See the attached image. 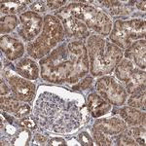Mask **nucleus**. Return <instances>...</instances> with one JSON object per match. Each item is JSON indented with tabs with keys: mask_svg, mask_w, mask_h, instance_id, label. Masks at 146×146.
<instances>
[{
	"mask_svg": "<svg viewBox=\"0 0 146 146\" xmlns=\"http://www.w3.org/2000/svg\"><path fill=\"white\" fill-rule=\"evenodd\" d=\"M42 78L52 83H76L89 72L87 48L82 42L62 44L40 60Z\"/></svg>",
	"mask_w": 146,
	"mask_h": 146,
	"instance_id": "1",
	"label": "nucleus"
},
{
	"mask_svg": "<svg viewBox=\"0 0 146 146\" xmlns=\"http://www.w3.org/2000/svg\"><path fill=\"white\" fill-rule=\"evenodd\" d=\"M34 117L41 129L58 133L77 131L82 122V112L74 100L48 91L36 100Z\"/></svg>",
	"mask_w": 146,
	"mask_h": 146,
	"instance_id": "2",
	"label": "nucleus"
},
{
	"mask_svg": "<svg viewBox=\"0 0 146 146\" xmlns=\"http://www.w3.org/2000/svg\"><path fill=\"white\" fill-rule=\"evenodd\" d=\"M87 45L90 71L94 76L110 73L118 65L123 56V53L119 47L98 35L89 37Z\"/></svg>",
	"mask_w": 146,
	"mask_h": 146,
	"instance_id": "3",
	"label": "nucleus"
},
{
	"mask_svg": "<svg viewBox=\"0 0 146 146\" xmlns=\"http://www.w3.org/2000/svg\"><path fill=\"white\" fill-rule=\"evenodd\" d=\"M42 34L27 47L29 56L33 58H43L54 48L63 37V28L60 21L53 16H46L44 19Z\"/></svg>",
	"mask_w": 146,
	"mask_h": 146,
	"instance_id": "4",
	"label": "nucleus"
},
{
	"mask_svg": "<svg viewBox=\"0 0 146 146\" xmlns=\"http://www.w3.org/2000/svg\"><path fill=\"white\" fill-rule=\"evenodd\" d=\"M65 10L73 17L78 19L89 28H92L98 34L108 35L112 28L110 19L103 12L80 1L79 3H70Z\"/></svg>",
	"mask_w": 146,
	"mask_h": 146,
	"instance_id": "5",
	"label": "nucleus"
},
{
	"mask_svg": "<svg viewBox=\"0 0 146 146\" xmlns=\"http://www.w3.org/2000/svg\"><path fill=\"white\" fill-rule=\"evenodd\" d=\"M145 36V21H117L114 23L110 39L120 48L127 49L137 39Z\"/></svg>",
	"mask_w": 146,
	"mask_h": 146,
	"instance_id": "6",
	"label": "nucleus"
},
{
	"mask_svg": "<svg viewBox=\"0 0 146 146\" xmlns=\"http://www.w3.org/2000/svg\"><path fill=\"white\" fill-rule=\"evenodd\" d=\"M96 89L100 96L106 100L110 104L122 105L127 100V92L112 77L104 76L98 79L96 84Z\"/></svg>",
	"mask_w": 146,
	"mask_h": 146,
	"instance_id": "7",
	"label": "nucleus"
},
{
	"mask_svg": "<svg viewBox=\"0 0 146 146\" xmlns=\"http://www.w3.org/2000/svg\"><path fill=\"white\" fill-rule=\"evenodd\" d=\"M5 77L11 87V91L18 100L29 102L33 100L35 95V85L33 82L22 78L20 75L15 74L13 69L5 70Z\"/></svg>",
	"mask_w": 146,
	"mask_h": 146,
	"instance_id": "8",
	"label": "nucleus"
},
{
	"mask_svg": "<svg viewBox=\"0 0 146 146\" xmlns=\"http://www.w3.org/2000/svg\"><path fill=\"white\" fill-rule=\"evenodd\" d=\"M20 21L21 27L19 29V33L27 41H31L34 37L39 34L44 22L41 16L32 11L22 14Z\"/></svg>",
	"mask_w": 146,
	"mask_h": 146,
	"instance_id": "9",
	"label": "nucleus"
},
{
	"mask_svg": "<svg viewBox=\"0 0 146 146\" xmlns=\"http://www.w3.org/2000/svg\"><path fill=\"white\" fill-rule=\"evenodd\" d=\"M58 19L64 27V31L68 36L77 37V38H85L89 35V29L87 25L78 19L70 15L64 8L60 11L56 12Z\"/></svg>",
	"mask_w": 146,
	"mask_h": 146,
	"instance_id": "10",
	"label": "nucleus"
},
{
	"mask_svg": "<svg viewBox=\"0 0 146 146\" xmlns=\"http://www.w3.org/2000/svg\"><path fill=\"white\" fill-rule=\"evenodd\" d=\"M95 131H100L105 135H116L126 129V124L122 119L110 118L98 120L94 125Z\"/></svg>",
	"mask_w": 146,
	"mask_h": 146,
	"instance_id": "11",
	"label": "nucleus"
},
{
	"mask_svg": "<svg viewBox=\"0 0 146 146\" xmlns=\"http://www.w3.org/2000/svg\"><path fill=\"white\" fill-rule=\"evenodd\" d=\"M1 51L8 60H15L23 55L25 47L18 39L4 35L1 37Z\"/></svg>",
	"mask_w": 146,
	"mask_h": 146,
	"instance_id": "12",
	"label": "nucleus"
},
{
	"mask_svg": "<svg viewBox=\"0 0 146 146\" xmlns=\"http://www.w3.org/2000/svg\"><path fill=\"white\" fill-rule=\"evenodd\" d=\"M88 109L95 118L103 116L111 109V104L102 96L93 93L88 96Z\"/></svg>",
	"mask_w": 146,
	"mask_h": 146,
	"instance_id": "13",
	"label": "nucleus"
},
{
	"mask_svg": "<svg viewBox=\"0 0 146 146\" xmlns=\"http://www.w3.org/2000/svg\"><path fill=\"white\" fill-rule=\"evenodd\" d=\"M145 40L135 41L126 51V58L133 60L139 67L145 69Z\"/></svg>",
	"mask_w": 146,
	"mask_h": 146,
	"instance_id": "14",
	"label": "nucleus"
},
{
	"mask_svg": "<svg viewBox=\"0 0 146 146\" xmlns=\"http://www.w3.org/2000/svg\"><path fill=\"white\" fill-rule=\"evenodd\" d=\"M16 70L20 76L28 80H35L38 78L39 70L36 63L30 58H23L16 65Z\"/></svg>",
	"mask_w": 146,
	"mask_h": 146,
	"instance_id": "15",
	"label": "nucleus"
},
{
	"mask_svg": "<svg viewBox=\"0 0 146 146\" xmlns=\"http://www.w3.org/2000/svg\"><path fill=\"white\" fill-rule=\"evenodd\" d=\"M120 116L125 120L128 124L133 126L145 124V113L139 112L135 108L133 107H125L119 111Z\"/></svg>",
	"mask_w": 146,
	"mask_h": 146,
	"instance_id": "16",
	"label": "nucleus"
},
{
	"mask_svg": "<svg viewBox=\"0 0 146 146\" xmlns=\"http://www.w3.org/2000/svg\"><path fill=\"white\" fill-rule=\"evenodd\" d=\"M127 83V91L129 94H133L135 92L145 89V73L141 70L135 69L133 74L129 79Z\"/></svg>",
	"mask_w": 146,
	"mask_h": 146,
	"instance_id": "17",
	"label": "nucleus"
},
{
	"mask_svg": "<svg viewBox=\"0 0 146 146\" xmlns=\"http://www.w3.org/2000/svg\"><path fill=\"white\" fill-rule=\"evenodd\" d=\"M135 68L133 64L128 60H124L122 62H119L116 67V76L121 81L127 82L133 74Z\"/></svg>",
	"mask_w": 146,
	"mask_h": 146,
	"instance_id": "18",
	"label": "nucleus"
},
{
	"mask_svg": "<svg viewBox=\"0 0 146 146\" xmlns=\"http://www.w3.org/2000/svg\"><path fill=\"white\" fill-rule=\"evenodd\" d=\"M31 138V133L27 128H23L16 131V133L12 136V139L9 141L11 145H27Z\"/></svg>",
	"mask_w": 146,
	"mask_h": 146,
	"instance_id": "19",
	"label": "nucleus"
},
{
	"mask_svg": "<svg viewBox=\"0 0 146 146\" xmlns=\"http://www.w3.org/2000/svg\"><path fill=\"white\" fill-rule=\"evenodd\" d=\"M27 6L25 1H1V12L4 14H16Z\"/></svg>",
	"mask_w": 146,
	"mask_h": 146,
	"instance_id": "20",
	"label": "nucleus"
},
{
	"mask_svg": "<svg viewBox=\"0 0 146 146\" xmlns=\"http://www.w3.org/2000/svg\"><path fill=\"white\" fill-rule=\"evenodd\" d=\"M128 104L131 107L145 109V89L131 94V96L128 100Z\"/></svg>",
	"mask_w": 146,
	"mask_h": 146,
	"instance_id": "21",
	"label": "nucleus"
},
{
	"mask_svg": "<svg viewBox=\"0 0 146 146\" xmlns=\"http://www.w3.org/2000/svg\"><path fill=\"white\" fill-rule=\"evenodd\" d=\"M20 106V102L16 98H7L5 96H1V108L4 111L16 113Z\"/></svg>",
	"mask_w": 146,
	"mask_h": 146,
	"instance_id": "22",
	"label": "nucleus"
},
{
	"mask_svg": "<svg viewBox=\"0 0 146 146\" xmlns=\"http://www.w3.org/2000/svg\"><path fill=\"white\" fill-rule=\"evenodd\" d=\"M103 6L109 9L110 13L113 15H122V14H128L129 10L126 8L122 2L120 1H101Z\"/></svg>",
	"mask_w": 146,
	"mask_h": 146,
	"instance_id": "23",
	"label": "nucleus"
},
{
	"mask_svg": "<svg viewBox=\"0 0 146 146\" xmlns=\"http://www.w3.org/2000/svg\"><path fill=\"white\" fill-rule=\"evenodd\" d=\"M18 25V19L16 16L8 15L1 18V33H9Z\"/></svg>",
	"mask_w": 146,
	"mask_h": 146,
	"instance_id": "24",
	"label": "nucleus"
},
{
	"mask_svg": "<svg viewBox=\"0 0 146 146\" xmlns=\"http://www.w3.org/2000/svg\"><path fill=\"white\" fill-rule=\"evenodd\" d=\"M18 125L22 128L35 129L37 128V121H35L34 117H27V118H23L20 122H18Z\"/></svg>",
	"mask_w": 146,
	"mask_h": 146,
	"instance_id": "25",
	"label": "nucleus"
},
{
	"mask_svg": "<svg viewBox=\"0 0 146 146\" xmlns=\"http://www.w3.org/2000/svg\"><path fill=\"white\" fill-rule=\"evenodd\" d=\"M117 144L118 145H135V140L131 138V136L124 133V135H120L117 139Z\"/></svg>",
	"mask_w": 146,
	"mask_h": 146,
	"instance_id": "26",
	"label": "nucleus"
},
{
	"mask_svg": "<svg viewBox=\"0 0 146 146\" xmlns=\"http://www.w3.org/2000/svg\"><path fill=\"white\" fill-rule=\"evenodd\" d=\"M78 137H79V142H80V144H81V145L92 146L94 144L90 135H89L88 133H86V131H82V133L78 135Z\"/></svg>",
	"mask_w": 146,
	"mask_h": 146,
	"instance_id": "27",
	"label": "nucleus"
},
{
	"mask_svg": "<svg viewBox=\"0 0 146 146\" xmlns=\"http://www.w3.org/2000/svg\"><path fill=\"white\" fill-rule=\"evenodd\" d=\"M95 138L98 142V145H110L111 141L107 138V135H103V133H100V131H95Z\"/></svg>",
	"mask_w": 146,
	"mask_h": 146,
	"instance_id": "28",
	"label": "nucleus"
},
{
	"mask_svg": "<svg viewBox=\"0 0 146 146\" xmlns=\"http://www.w3.org/2000/svg\"><path fill=\"white\" fill-rule=\"evenodd\" d=\"M92 82H93V78L92 77H86L84 80H82L81 82H79L78 84L76 85V86L73 87V90H86V89H88L89 87H90V85L92 84Z\"/></svg>",
	"mask_w": 146,
	"mask_h": 146,
	"instance_id": "29",
	"label": "nucleus"
},
{
	"mask_svg": "<svg viewBox=\"0 0 146 146\" xmlns=\"http://www.w3.org/2000/svg\"><path fill=\"white\" fill-rule=\"evenodd\" d=\"M31 111V108H30L29 105H22V106H20V108L17 110V112L15 113V116L17 117V118H23V117H25L27 115H28Z\"/></svg>",
	"mask_w": 146,
	"mask_h": 146,
	"instance_id": "30",
	"label": "nucleus"
},
{
	"mask_svg": "<svg viewBox=\"0 0 146 146\" xmlns=\"http://www.w3.org/2000/svg\"><path fill=\"white\" fill-rule=\"evenodd\" d=\"M49 146H65L66 145V141H65L63 138L60 137H54L49 139L48 144Z\"/></svg>",
	"mask_w": 146,
	"mask_h": 146,
	"instance_id": "31",
	"label": "nucleus"
},
{
	"mask_svg": "<svg viewBox=\"0 0 146 146\" xmlns=\"http://www.w3.org/2000/svg\"><path fill=\"white\" fill-rule=\"evenodd\" d=\"M30 9H31L32 12H45L46 11V6L43 2L41 1H37V2H34L31 6H30Z\"/></svg>",
	"mask_w": 146,
	"mask_h": 146,
	"instance_id": "32",
	"label": "nucleus"
},
{
	"mask_svg": "<svg viewBox=\"0 0 146 146\" xmlns=\"http://www.w3.org/2000/svg\"><path fill=\"white\" fill-rule=\"evenodd\" d=\"M126 131V135H128L129 136H131V138H137L140 135V129L139 128H131L129 129H125Z\"/></svg>",
	"mask_w": 146,
	"mask_h": 146,
	"instance_id": "33",
	"label": "nucleus"
},
{
	"mask_svg": "<svg viewBox=\"0 0 146 146\" xmlns=\"http://www.w3.org/2000/svg\"><path fill=\"white\" fill-rule=\"evenodd\" d=\"M65 1H47V6L51 9V10H58L60 6L65 4Z\"/></svg>",
	"mask_w": 146,
	"mask_h": 146,
	"instance_id": "34",
	"label": "nucleus"
},
{
	"mask_svg": "<svg viewBox=\"0 0 146 146\" xmlns=\"http://www.w3.org/2000/svg\"><path fill=\"white\" fill-rule=\"evenodd\" d=\"M46 141H47V137H46L45 135H39V133L35 135L34 140H33V142H35V144L43 145L44 143L46 142Z\"/></svg>",
	"mask_w": 146,
	"mask_h": 146,
	"instance_id": "35",
	"label": "nucleus"
},
{
	"mask_svg": "<svg viewBox=\"0 0 146 146\" xmlns=\"http://www.w3.org/2000/svg\"><path fill=\"white\" fill-rule=\"evenodd\" d=\"M8 93H9V90L7 89L6 85L4 84V82H2V81H1V96H2L7 95Z\"/></svg>",
	"mask_w": 146,
	"mask_h": 146,
	"instance_id": "36",
	"label": "nucleus"
},
{
	"mask_svg": "<svg viewBox=\"0 0 146 146\" xmlns=\"http://www.w3.org/2000/svg\"><path fill=\"white\" fill-rule=\"evenodd\" d=\"M136 3V6L140 9L141 11H145V2L144 1H138V2H135Z\"/></svg>",
	"mask_w": 146,
	"mask_h": 146,
	"instance_id": "37",
	"label": "nucleus"
},
{
	"mask_svg": "<svg viewBox=\"0 0 146 146\" xmlns=\"http://www.w3.org/2000/svg\"><path fill=\"white\" fill-rule=\"evenodd\" d=\"M135 143H138V144H140V145H145V140L140 137H137V138H135Z\"/></svg>",
	"mask_w": 146,
	"mask_h": 146,
	"instance_id": "38",
	"label": "nucleus"
}]
</instances>
